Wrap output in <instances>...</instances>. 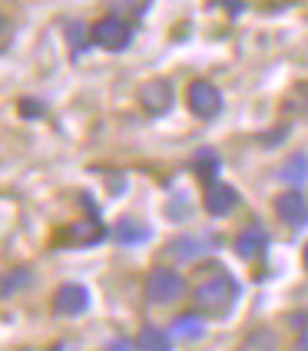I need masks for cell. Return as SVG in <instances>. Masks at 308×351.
<instances>
[{
  "mask_svg": "<svg viewBox=\"0 0 308 351\" xmlns=\"http://www.w3.org/2000/svg\"><path fill=\"white\" fill-rule=\"evenodd\" d=\"M193 295H196V305L206 315L222 318V315L232 312V305H235V298H239V282L226 272H215V275H209V278H202V282L196 285Z\"/></svg>",
  "mask_w": 308,
  "mask_h": 351,
  "instance_id": "6da1fadb",
  "label": "cell"
},
{
  "mask_svg": "<svg viewBox=\"0 0 308 351\" xmlns=\"http://www.w3.org/2000/svg\"><path fill=\"white\" fill-rule=\"evenodd\" d=\"M130 40H133V27L123 17H116V14H106V17H99L90 27V43H97L99 50H110V53L126 50Z\"/></svg>",
  "mask_w": 308,
  "mask_h": 351,
  "instance_id": "7a4b0ae2",
  "label": "cell"
},
{
  "mask_svg": "<svg viewBox=\"0 0 308 351\" xmlns=\"http://www.w3.org/2000/svg\"><path fill=\"white\" fill-rule=\"evenodd\" d=\"M182 292H186V282L173 269H153V272L146 275V298L153 305H169Z\"/></svg>",
  "mask_w": 308,
  "mask_h": 351,
  "instance_id": "3957f363",
  "label": "cell"
},
{
  "mask_svg": "<svg viewBox=\"0 0 308 351\" xmlns=\"http://www.w3.org/2000/svg\"><path fill=\"white\" fill-rule=\"evenodd\" d=\"M186 103H189V113L199 119H212L222 113V93L212 86L209 80H196L193 86L186 90Z\"/></svg>",
  "mask_w": 308,
  "mask_h": 351,
  "instance_id": "277c9868",
  "label": "cell"
},
{
  "mask_svg": "<svg viewBox=\"0 0 308 351\" xmlns=\"http://www.w3.org/2000/svg\"><path fill=\"white\" fill-rule=\"evenodd\" d=\"M90 308V292L86 285L80 282H63L57 292H54V312L63 315V318H77Z\"/></svg>",
  "mask_w": 308,
  "mask_h": 351,
  "instance_id": "5b68a950",
  "label": "cell"
},
{
  "mask_svg": "<svg viewBox=\"0 0 308 351\" xmlns=\"http://www.w3.org/2000/svg\"><path fill=\"white\" fill-rule=\"evenodd\" d=\"M139 103H143V110L153 113V117L169 113L176 103L173 83H169V80H150V83H143V86H139Z\"/></svg>",
  "mask_w": 308,
  "mask_h": 351,
  "instance_id": "8992f818",
  "label": "cell"
},
{
  "mask_svg": "<svg viewBox=\"0 0 308 351\" xmlns=\"http://www.w3.org/2000/svg\"><path fill=\"white\" fill-rule=\"evenodd\" d=\"M275 213L282 222H289L292 229H302L308 222V202L305 195L298 193V189H289V193H282L275 199Z\"/></svg>",
  "mask_w": 308,
  "mask_h": 351,
  "instance_id": "52a82bcc",
  "label": "cell"
},
{
  "mask_svg": "<svg viewBox=\"0 0 308 351\" xmlns=\"http://www.w3.org/2000/svg\"><path fill=\"white\" fill-rule=\"evenodd\" d=\"M103 239H106V226L99 219H83V222H73L67 229V242L77 245V249H90V245H97Z\"/></svg>",
  "mask_w": 308,
  "mask_h": 351,
  "instance_id": "ba28073f",
  "label": "cell"
},
{
  "mask_svg": "<svg viewBox=\"0 0 308 351\" xmlns=\"http://www.w3.org/2000/svg\"><path fill=\"white\" fill-rule=\"evenodd\" d=\"M265 245H269V235H265V229H259V226H249V229H242V232L235 235V255L246 258V262L262 258Z\"/></svg>",
  "mask_w": 308,
  "mask_h": 351,
  "instance_id": "9c48e42d",
  "label": "cell"
},
{
  "mask_svg": "<svg viewBox=\"0 0 308 351\" xmlns=\"http://www.w3.org/2000/svg\"><path fill=\"white\" fill-rule=\"evenodd\" d=\"M239 206V193L226 182H209L206 189V213L209 215H229Z\"/></svg>",
  "mask_w": 308,
  "mask_h": 351,
  "instance_id": "30bf717a",
  "label": "cell"
},
{
  "mask_svg": "<svg viewBox=\"0 0 308 351\" xmlns=\"http://www.w3.org/2000/svg\"><path fill=\"white\" fill-rule=\"evenodd\" d=\"M136 348L139 351H169L173 348V335L166 332V328H159V325H146L139 338H136Z\"/></svg>",
  "mask_w": 308,
  "mask_h": 351,
  "instance_id": "8fae6325",
  "label": "cell"
},
{
  "mask_svg": "<svg viewBox=\"0 0 308 351\" xmlns=\"http://www.w3.org/2000/svg\"><path fill=\"white\" fill-rule=\"evenodd\" d=\"M30 265H17V269H7V272L0 275V298H10V295H17L20 289H27L30 285Z\"/></svg>",
  "mask_w": 308,
  "mask_h": 351,
  "instance_id": "7c38bea8",
  "label": "cell"
},
{
  "mask_svg": "<svg viewBox=\"0 0 308 351\" xmlns=\"http://www.w3.org/2000/svg\"><path fill=\"white\" fill-rule=\"evenodd\" d=\"M169 335H173L176 341H196V338L206 335V322L199 315H179L173 322V332Z\"/></svg>",
  "mask_w": 308,
  "mask_h": 351,
  "instance_id": "4fadbf2b",
  "label": "cell"
},
{
  "mask_svg": "<svg viewBox=\"0 0 308 351\" xmlns=\"http://www.w3.org/2000/svg\"><path fill=\"white\" fill-rule=\"evenodd\" d=\"M169 252L179 258V262H193L199 255L206 252V239H199V235H179L169 242Z\"/></svg>",
  "mask_w": 308,
  "mask_h": 351,
  "instance_id": "5bb4252c",
  "label": "cell"
},
{
  "mask_svg": "<svg viewBox=\"0 0 308 351\" xmlns=\"http://www.w3.org/2000/svg\"><path fill=\"white\" fill-rule=\"evenodd\" d=\"M235 351H279V338L272 328H252Z\"/></svg>",
  "mask_w": 308,
  "mask_h": 351,
  "instance_id": "9a60e30c",
  "label": "cell"
},
{
  "mask_svg": "<svg viewBox=\"0 0 308 351\" xmlns=\"http://www.w3.org/2000/svg\"><path fill=\"white\" fill-rule=\"evenodd\" d=\"M116 242L119 245H136V242H143V239H150V229L143 226V222H136V219H119L116 222Z\"/></svg>",
  "mask_w": 308,
  "mask_h": 351,
  "instance_id": "2e32d148",
  "label": "cell"
},
{
  "mask_svg": "<svg viewBox=\"0 0 308 351\" xmlns=\"http://www.w3.org/2000/svg\"><path fill=\"white\" fill-rule=\"evenodd\" d=\"M219 166H222V162H219V153H215V149H199L193 156V169L199 179H209L212 182L215 173H219Z\"/></svg>",
  "mask_w": 308,
  "mask_h": 351,
  "instance_id": "e0dca14e",
  "label": "cell"
},
{
  "mask_svg": "<svg viewBox=\"0 0 308 351\" xmlns=\"http://www.w3.org/2000/svg\"><path fill=\"white\" fill-rule=\"evenodd\" d=\"M282 179L285 182H305L308 179V156L305 153H295L292 159H285V166H282Z\"/></svg>",
  "mask_w": 308,
  "mask_h": 351,
  "instance_id": "ac0fdd59",
  "label": "cell"
},
{
  "mask_svg": "<svg viewBox=\"0 0 308 351\" xmlns=\"http://www.w3.org/2000/svg\"><path fill=\"white\" fill-rule=\"evenodd\" d=\"M17 110L23 113V119H40V117H43V103H37V99H30V97L20 99Z\"/></svg>",
  "mask_w": 308,
  "mask_h": 351,
  "instance_id": "d6986e66",
  "label": "cell"
},
{
  "mask_svg": "<svg viewBox=\"0 0 308 351\" xmlns=\"http://www.w3.org/2000/svg\"><path fill=\"white\" fill-rule=\"evenodd\" d=\"M10 40H14V23L7 17H0V53L10 47Z\"/></svg>",
  "mask_w": 308,
  "mask_h": 351,
  "instance_id": "ffe728a7",
  "label": "cell"
},
{
  "mask_svg": "<svg viewBox=\"0 0 308 351\" xmlns=\"http://www.w3.org/2000/svg\"><path fill=\"white\" fill-rule=\"evenodd\" d=\"M83 23H70V43H73V50H83Z\"/></svg>",
  "mask_w": 308,
  "mask_h": 351,
  "instance_id": "44dd1931",
  "label": "cell"
},
{
  "mask_svg": "<svg viewBox=\"0 0 308 351\" xmlns=\"http://www.w3.org/2000/svg\"><path fill=\"white\" fill-rule=\"evenodd\" d=\"M106 351H133V341L130 338H116V341L106 345Z\"/></svg>",
  "mask_w": 308,
  "mask_h": 351,
  "instance_id": "7402d4cb",
  "label": "cell"
},
{
  "mask_svg": "<svg viewBox=\"0 0 308 351\" xmlns=\"http://www.w3.org/2000/svg\"><path fill=\"white\" fill-rule=\"evenodd\" d=\"M298 351H308V335L302 338V341H298Z\"/></svg>",
  "mask_w": 308,
  "mask_h": 351,
  "instance_id": "603a6c76",
  "label": "cell"
},
{
  "mask_svg": "<svg viewBox=\"0 0 308 351\" xmlns=\"http://www.w3.org/2000/svg\"><path fill=\"white\" fill-rule=\"evenodd\" d=\"M302 262H305V272H308V245H305V252H302Z\"/></svg>",
  "mask_w": 308,
  "mask_h": 351,
  "instance_id": "cb8c5ba5",
  "label": "cell"
}]
</instances>
